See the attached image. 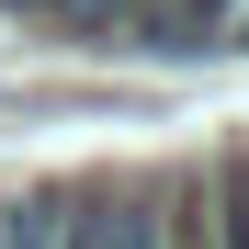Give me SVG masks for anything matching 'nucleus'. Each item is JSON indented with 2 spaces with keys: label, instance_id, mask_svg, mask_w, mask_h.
Wrapping results in <instances>:
<instances>
[{
  "label": "nucleus",
  "instance_id": "obj_1",
  "mask_svg": "<svg viewBox=\"0 0 249 249\" xmlns=\"http://www.w3.org/2000/svg\"><path fill=\"white\" fill-rule=\"evenodd\" d=\"M57 249H159V181H68Z\"/></svg>",
  "mask_w": 249,
  "mask_h": 249
},
{
  "label": "nucleus",
  "instance_id": "obj_3",
  "mask_svg": "<svg viewBox=\"0 0 249 249\" xmlns=\"http://www.w3.org/2000/svg\"><path fill=\"white\" fill-rule=\"evenodd\" d=\"M204 204H215V249H249V159L204 181Z\"/></svg>",
  "mask_w": 249,
  "mask_h": 249
},
{
  "label": "nucleus",
  "instance_id": "obj_2",
  "mask_svg": "<svg viewBox=\"0 0 249 249\" xmlns=\"http://www.w3.org/2000/svg\"><path fill=\"white\" fill-rule=\"evenodd\" d=\"M159 249H215V204H204V170H193V181H159Z\"/></svg>",
  "mask_w": 249,
  "mask_h": 249
}]
</instances>
